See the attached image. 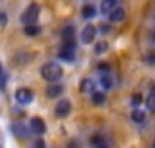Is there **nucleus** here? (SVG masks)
Instances as JSON below:
<instances>
[{
    "label": "nucleus",
    "instance_id": "4468645a",
    "mask_svg": "<svg viewBox=\"0 0 155 148\" xmlns=\"http://www.w3.org/2000/svg\"><path fill=\"white\" fill-rule=\"evenodd\" d=\"M74 27L72 25H67V27H63V31H61V40L65 42V40H74Z\"/></svg>",
    "mask_w": 155,
    "mask_h": 148
},
{
    "label": "nucleus",
    "instance_id": "f03ea898",
    "mask_svg": "<svg viewBox=\"0 0 155 148\" xmlns=\"http://www.w3.org/2000/svg\"><path fill=\"white\" fill-rule=\"evenodd\" d=\"M38 16H40V5L38 4H31V5L24 11V15H22V22H24L25 25H29V24H36Z\"/></svg>",
    "mask_w": 155,
    "mask_h": 148
},
{
    "label": "nucleus",
    "instance_id": "c85d7f7f",
    "mask_svg": "<svg viewBox=\"0 0 155 148\" xmlns=\"http://www.w3.org/2000/svg\"><path fill=\"white\" fill-rule=\"evenodd\" d=\"M97 148H108V146L107 145H101V146H97Z\"/></svg>",
    "mask_w": 155,
    "mask_h": 148
},
{
    "label": "nucleus",
    "instance_id": "cd10ccee",
    "mask_svg": "<svg viewBox=\"0 0 155 148\" xmlns=\"http://www.w3.org/2000/svg\"><path fill=\"white\" fill-rule=\"evenodd\" d=\"M35 148H45V143L41 139H38V141H35Z\"/></svg>",
    "mask_w": 155,
    "mask_h": 148
},
{
    "label": "nucleus",
    "instance_id": "1a4fd4ad",
    "mask_svg": "<svg viewBox=\"0 0 155 148\" xmlns=\"http://www.w3.org/2000/svg\"><path fill=\"white\" fill-rule=\"evenodd\" d=\"M11 132H13L16 137H27V136H29V130H27L24 125H20V123H13V125H11Z\"/></svg>",
    "mask_w": 155,
    "mask_h": 148
},
{
    "label": "nucleus",
    "instance_id": "ddd939ff",
    "mask_svg": "<svg viewBox=\"0 0 155 148\" xmlns=\"http://www.w3.org/2000/svg\"><path fill=\"white\" fill-rule=\"evenodd\" d=\"M40 31H41V27H38L36 24H29V25L24 27V35L25 36H38Z\"/></svg>",
    "mask_w": 155,
    "mask_h": 148
},
{
    "label": "nucleus",
    "instance_id": "bb28decb",
    "mask_svg": "<svg viewBox=\"0 0 155 148\" xmlns=\"http://www.w3.org/2000/svg\"><path fill=\"white\" fill-rule=\"evenodd\" d=\"M67 148H81V146H79V143H78V141H69Z\"/></svg>",
    "mask_w": 155,
    "mask_h": 148
},
{
    "label": "nucleus",
    "instance_id": "4be33fe9",
    "mask_svg": "<svg viewBox=\"0 0 155 148\" xmlns=\"http://www.w3.org/2000/svg\"><path fill=\"white\" fill-rule=\"evenodd\" d=\"M97 71H101V74L108 72V71H110V65H108V63H99V65H97Z\"/></svg>",
    "mask_w": 155,
    "mask_h": 148
},
{
    "label": "nucleus",
    "instance_id": "412c9836",
    "mask_svg": "<svg viewBox=\"0 0 155 148\" xmlns=\"http://www.w3.org/2000/svg\"><path fill=\"white\" fill-rule=\"evenodd\" d=\"M141 103H143V96H141V94H134V96H132V105L137 107V105H141Z\"/></svg>",
    "mask_w": 155,
    "mask_h": 148
},
{
    "label": "nucleus",
    "instance_id": "9b49d317",
    "mask_svg": "<svg viewBox=\"0 0 155 148\" xmlns=\"http://www.w3.org/2000/svg\"><path fill=\"white\" fill-rule=\"evenodd\" d=\"M94 89H96V85H94V81H92V79H83V81H81V85H79L81 94H92V92H94Z\"/></svg>",
    "mask_w": 155,
    "mask_h": 148
},
{
    "label": "nucleus",
    "instance_id": "9d476101",
    "mask_svg": "<svg viewBox=\"0 0 155 148\" xmlns=\"http://www.w3.org/2000/svg\"><path fill=\"white\" fill-rule=\"evenodd\" d=\"M116 7H117V0H103L101 5H99V11L105 13V15H108V13L114 11Z\"/></svg>",
    "mask_w": 155,
    "mask_h": 148
},
{
    "label": "nucleus",
    "instance_id": "a211bd4d",
    "mask_svg": "<svg viewBox=\"0 0 155 148\" xmlns=\"http://www.w3.org/2000/svg\"><path fill=\"white\" fill-rule=\"evenodd\" d=\"M107 49H108V43H107V42H97V43L94 45V52H96V54H103Z\"/></svg>",
    "mask_w": 155,
    "mask_h": 148
},
{
    "label": "nucleus",
    "instance_id": "6e6552de",
    "mask_svg": "<svg viewBox=\"0 0 155 148\" xmlns=\"http://www.w3.org/2000/svg\"><path fill=\"white\" fill-rule=\"evenodd\" d=\"M124 16H126V11H124L123 7H116L114 11H110V13H108L110 22H123V20H124Z\"/></svg>",
    "mask_w": 155,
    "mask_h": 148
},
{
    "label": "nucleus",
    "instance_id": "5701e85b",
    "mask_svg": "<svg viewBox=\"0 0 155 148\" xmlns=\"http://www.w3.org/2000/svg\"><path fill=\"white\" fill-rule=\"evenodd\" d=\"M146 62H148L150 65H155V51L148 52V56H146Z\"/></svg>",
    "mask_w": 155,
    "mask_h": 148
},
{
    "label": "nucleus",
    "instance_id": "6ab92c4d",
    "mask_svg": "<svg viewBox=\"0 0 155 148\" xmlns=\"http://www.w3.org/2000/svg\"><path fill=\"white\" fill-rule=\"evenodd\" d=\"M132 119H134L135 123H143V121H144V114H143L141 110H137V109H135V110L132 112Z\"/></svg>",
    "mask_w": 155,
    "mask_h": 148
},
{
    "label": "nucleus",
    "instance_id": "20e7f679",
    "mask_svg": "<svg viewBox=\"0 0 155 148\" xmlns=\"http://www.w3.org/2000/svg\"><path fill=\"white\" fill-rule=\"evenodd\" d=\"M54 114H56V117H60V119L67 117V116L71 114V101H69V99H60V101L56 103Z\"/></svg>",
    "mask_w": 155,
    "mask_h": 148
},
{
    "label": "nucleus",
    "instance_id": "aec40b11",
    "mask_svg": "<svg viewBox=\"0 0 155 148\" xmlns=\"http://www.w3.org/2000/svg\"><path fill=\"white\" fill-rule=\"evenodd\" d=\"M90 145H92V146H101V145H103V137H101V136H99V134H96V136H92V139H90Z\"/></svg>",
    "mask_w": 155,
    "mask_h": 148
},
{
    "label": "nucleus",
    "instance_id": "423d86ee",
    "mask_svg": "<svg viewBox=\"0 0 155 148\" xmlns=\"http://www.w3.org/2000/svg\"><path fill=\"white\" fill-rule=\"evenodd\" d=\"M29 126H31V130H33L35 134H38V136L45 134V130H47V128H45V121H43L41 117H33Z\"/></svg>",
    "mask_w": 155,
    "mask_h": 148
},
{
    "label": "nucleus",
    "instance_id": "f8f14e48",
    "mask_svg": "<svg viewBox=\"0 0 155 148\" xmlns=\"http://www.w3.org/2000/svg\"><path fill=\"white\" fill-rule=\"evenodd\" d=\"M99 85H101L103 89H112V87H114V79L110 78L108 72H103L101 78H99Z\"/></svg>",
    "mask_w": 155,
    "mask_h": 148
},
{
    "label": "nucleus",
    "instance_id": "2eb2a0df",
    "mask_svg": "<svg viewBox=\"0 0 155 148\" xmlns=\"http://www.w3.org/2000/svg\"><path fill=\"white\" fill-rule=\"evenodd\" d=\"M105 94L103 92H92V105H96V107H99V105H103L105 103Z\"/></svg>",
    "mask_w": 155,
    "mask_h": 148
},
{
    "label": "nucleus",
    "instance_id": "39448f33",
    "mask_svg": "<svg viewBox=\"0 0 155 148\" xmlns=\"http://www.w3.org/2000/svg\"><path fill=\"white\" fill-rule=\"evenodd\" d=\"M96 27L94 25H85L83 27V31H81V42L85 43V45H88V43H94V40H96Z\"/></svg>",
    "mask_w": 155,
    "mask_h": 148
},
{
    "label": "nucleus",
    "instance_id": "7ed1b4c3",
    "mask_svg": "<svg viewBox=\"0 0 155 148\" xmlns=\"http://www.w3.org/2000/svg\"><path fill=\"white\" fill-rule=\"evenodd\" d=\"M15 99L20 103V105H29L33 99H35V94L31 89H18L15 92Z\"/></svg>",
    "mask_w": 155,
    "mask_h": 148
},
{
    "label": "nucleus",
    "instance_id": "b1692460",
    "mask_svg": "<svg viewBox=\"0 0 155 148\" xmlns=\"http://www.w3.org/2000/svg\"><path fill=\"white\" fill-rule=\"evenodd\" d=\"M4 83H5V74H4L2 65H0V89H4Z\"/></svg>",
    "mask_w": 155,
    "mask_h": 148
},
{
    "label": "nucleus",
    "instance_id": "393cba45",
    "mask_svg": "<svg viewBox=\"0 0 155 148\" xmlns=\"http://www.w3.org/2000/svg\"><path fill=\"white\" fill-rule=\"evenodd\" d=\"M7 24V16H5V13H0V27H4Z\"/></svg>",
    "mask_w": 155,
    "mask_h": 148
},
{
    "label": "nucleus",
    "instance_id": "f3484780",
    "mask_svg": "<svg viewBox=\"0 0 155 148\" xmlns=\"http://www.w3.org/2000/svg\"><path fill=\"white\" fill-rule=\"evenodd\" d=\"M146 109L150 112H155V90H152L150 96L146 98Z\"/></svg>",
    "mask_w": 155,
    "mask_h": 148
},
{
    "label": "nucleus",
    "instance_id": "dca6fc26",
    "mask_svg": "<svg viewBox=\"0 0 155 148\" xmlns=\"http://www.w3.org/2000/svg\"><path fill=\"white\" fill-rule=\"evenodd\" d=\"M81 15H83L85 18H92V16H96V7H94V5H83Z\"/></svg>",
    "mask_w": 155,
    "mask_h": 148
},
{
    "label": "nucleus",
    "instance_id": "f257e3e1",
    "mask_svg": "<svg viewBox=\"0 0 155 148\" xmlns=\"http://www.w3.org/2000/svg\"><path fill=\"white\" fill-rule=\"evenodd\" d=\"M40 74H41L43 79L54 83V81H58V79L63 76V69H61L56 62H49V63H45V65L40 69Z\"/></svg>",
    "mask_w": 155,
    "mask_h": 148
},
{
    "label": "nucleus",
    "instance_id": "0eeeda50",
    "mask_svg": "<svg viewBox=\"0 0 155 148\" xmlns=\"http://www.w3.org/2000/svg\"><path fill=\"white\" fill-rule=\"evenodd\" d=\"M61 92H63V85H60V83H52V85H49L47 87V98H51V99H56V98H60L61 96Z\"/></svg>",
    "mask_w": 155,
    "mask_h": 148
},
{
    "label": "nucleus",
    "instance_id": "a878e982",
    "mask_svg": "<svg viewBox=\"0 0 155 148\" xmlns=\"http://www.w3.org/2000/svg\"><path fill=\"white\" fill-rule=\"evenodd\" d=\"M99 31H101V33H108V31H110L108 24H101V25H99Z\"/></svg>",
    "mask_w": 155,
    "mask_h": 148
}]
</instances>
